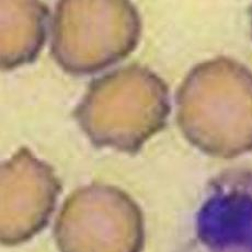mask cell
<instances>
[{
	"instance_id": "1",
	"label": "cell",
	"mask_w": 252,
	"mask_h": 252,
	"mask_svg": "<svg viewBox=\"0 0 252 252\" xmlns=\"http://www.w3.org/2000/svg\"><path fill=\"white\" fill-rule=\"evenodd\" d=\"M176 119L183 137L208 156L252 152V71L227 56L197 64L177 90Z\"/></svg>"
},
{
	"instance_id": "2",
	"label": "cell",
	"mask_w": 252,
	"mask_h": 252,
	"mask_svg": "<svg viewBox=\"0 0 252 252\" xmlns=\"http://www.w3.org/2000/svg\"><path fill=\"white\" fill-rule=\"evenodd\" d=\"M170 112L167 82L133 64L92 80L74 116L94 146L135 154L161 132Z\"/></svg>"
},
{
	"instance_id": "3",
	"label": "cell",
	"mask_w": 252,
	"mask_h": 252,
	"mask_svg": "<svg viewBox=\"0 0 252 252\" xmlns=\"http://www.w3.org/2000/svg\"><path fill=\"white\" fill-rule=\"evenodd\" d=\"M142 20L126 0H62L52 21L51 55L67 74L108 68L135 51Z\"/></svg>"
},
{
	"instance_id": "4",
	"label": "cell",
	"mask_w": 252,
	"mask_h": 252,
	"mask_svg": "<svg viewBox=\"0 0 252 252\" xmlns=\"http://www.w3.org/2000/svg\"><path fill=\"white\" fill-rule=\"evenodd\" d=\"M54 239L60 252H142L144 214L121 188L94 182L76 189L63 203Z\"/></svg>"
},
{
	"instance_id": "5",
	"label": "cell",
	"mask_w": 252,
	"mask_h": 252,
	"mask_svg": "<svg viewBox=\"0 0 252 252\" xmlns=\"http://www.w3.org/2000/svg\"><path fill=\"white\" fill-rule=\"evenodd\" d=\"M52 166L22 146L0 168V241L19 246L48 224L61 194Z\"/></svg>"
},
{
	"instance_id": "6",
	"label": "cell",
	"mask_w": 252,
	"mask_h": 252,
	"mask_svg": "<svg viewBox=\"0 0 252 252\" xmlns=\"http://www.w3.org/2000/svg\"><path fill=\"white\" fill-rule=\"evenodd\" d=\"M0 11L1 70L34 62L46 41L50 9L37 0H1Z\"/></svg>"
},
{
	"instance_id": "7",
	"label": "cell",
	"mask_w": 252,
	"mask_h": 252,
	"mask_svg": "<svg viewBox=\"0 0 252 252\" xmlns=\"http://www.w3.org/2000/svg\"><path fill=\"white\" fill-rule=\"evenodd\" d=\"M249 19H250V29H251V36H252V6L249 9Z\"/></svg>"
}]
</instances>
